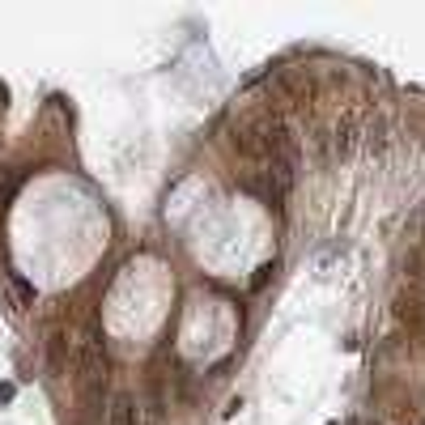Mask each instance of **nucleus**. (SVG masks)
Wrapping results in <instances>:
<instances>
[{
  "instance_id": "obj_1",
  "label": "nucleus",
  "mask_w": 425,
  "mask_h": 425,
  "mask_svg": "<svg viewBox=\"0 0 425 425\" xmlns=\"http://www.w3.org/2000/svg\"><path fill=\"white\" fill-rule=\"evenodd\" d=\"M358 136H362V115H358V111H345V115L332 123L328 145H332V153H336V158H349V153H353V145H358Z\"/></svg>"
},
{
  "instance_id": "obj_2",
  "label": "nucleus",
  "mask_w": 425,
  "mask_h": 425,
  "mask_svg": "<svg viewBox=\"0 0 425 425\" xmlns=\"http://www.w3.org/2000/svg\"><path fill=\"white\" fill-rule=\"evenodd\" d=\"M0 289H4V298H9V311H17V315H21V311H30V307H34V289H30L17 272H4V277H0Z\"/></svg>"
},
{
  "instance_id": "obj_3",
  "label": "nucleus",
  "mask_w": 425,
  "mask_h": 425,
  "mask_svg": "<svg viewBox=\"0 0 425 425\" xmlns=\"http://www.w3.org/2000/svg\"><path fill=\"white\" fill-rule=\"evenodd\" d=\"M106 425H140V409H136V396H132V392H119V396L111 400Z\"/></svg>"
},
{
  "instance_id": "obj_4",
  "label": "nucleus",
  "mask_w": 425,
  "mask_h": 425,
  "mask_svg": "<svg viewBox=\"0 0 425 425\" xmlns=\"http://www.w3.org/2000/svg\"><path fill=\"white\" fill-rule=\"evenodd\" d=\"M272 272H277V264H264V268H260V272H255V281H251V285H255V289H264V285H268V277H272Z\"/></svg>"
},
{
  "instance_id": "obj_5",
  "label": "nucleus",
  "mask_w": 425,
  "mask_h": 425,
  "mask_svg": "<svg viewBox=\"0 0 425 425\" xmlns=\"http://www.w3.org/2000/svg\"><path fill=\"white\" fill-rule=\"evenodd\" d=\"M140 425H162V404H153V409L140 417Z\"/></svg>"
},
{
  "instance_id": "obj_6",
  "label": "nucleus",
  "mask_w": 425,
  "mask_h": 425,
  "mask_svg": "<svg viewBox=\"0 0 425 425\" xmlns=\"http://www.w3.org/2000/svg\"><path fill=\"white\" fill-rule=\"evenodd\" d=\"M13 392H17L13 383H0V404H9V400H13Z\"/></svg>"
},
{
  "instance_id": "obj_7",
  "label": "nucleus",
  "mask_w": 425,
  "mask_h": 425,
  "mask_svg": "<svg viewBox=\"0 0 425 425\" xmlns=\"http://www.w3.org/2000/svg\"><path fill=\"white\" fill-rule=\"evenodd\" d=\"M349 425H366V417H353V421H349Z\"/></svg>"
},
{
  "instance_id": "obj_8",
  "label": "nucleus",
  "mask_w": 425,
  "mask_h": 425,
  "mask_svg": "<svg viewBox=\"0 0 425 425\" xmlns=\"http://www.w3.org/2000/svg\"><path fill=\"white\" fill-rule=\"evenodd\" d=\"M366 425H383V421H375V417H366Z\"/></svg>"
},
{
  "instance_id": "obj_9",
  "label": "nucleus",
  "mask_w": 425,
  "mask_h": 425,
  "mask_svg": "<svg viewBox=\"0 0 425 425\" xmlns=\"http://www.w3.org/2000/svg\"><path fill=\"white\" fill-rule=\"evenodd\" d=\"M328 425H332V421H328Z\"/></svg>"
}]
</instances>
